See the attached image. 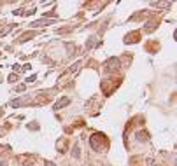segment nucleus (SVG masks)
Here are the masks:
<instances>
[{
	"label": "nucleus",
	"mask_w": 177,
	"mask_h": 166,
	"mask_svg": "<svg viewBox=\"0 0 177 166\" xmlns=\"http://www.w3.org/2000/svg\"><path fill=\"white\" fill-rule=\"evenodd\" d=\"M2 166H7V165H2Z\"/></svg>",
	"instance_id": "nucleus-5"
},
{
	"label": "nucleus",
	"mask_w": 177,
	"mask_h": 166,
	"mask_svg": "<svg viewBox=\"0 0 177 166\" xmlns=\"http://www.w3.org/2000/svg\"><path fill=\"white\" fill-rule=\"evenodd\" d=\"M46 166H54V165H53L51 161H47V163H46Z\"/></svg>",
	"instance_id": "nucleus-4"
},
{
	"label": "nucleus",
	"mask_w": 177,
	"mask_h": 166,
	"mask_svg": "<svg viewBox=\"0 0 177 166\" xmlns=\"http://www.w3.org/2000/svg\"><path fill=\"white\" fill-rule=\"evenodd\" d=\"M119 67V60H109L107 61V68L112 70V68H118Z\"/></svg>",
	"instance_id": "nucleus-2"
},
{
	"label": "nucleus",
	"mask_w": 177,
	"mask_h": 166,
	"mask_svg": "<svg viewBox=\"0 0 177 166\" xmlns=\"http://www.w3.org/2000/svg\"><path fill=\"white\" fill-rule=\"evenodd\" d=\"M68 103H70V98H61V100H60V102H58V103L54 105V109H56V110H60V109L67 107Z\"/></svg>",
	"instance_id": "nucleus-1"
},
{
	"label": "nucleus",
	"mask_w": 177,
	"mask_h": 166,
	"mask_svg": "<svg viewBox=\"0 0 177 166\" xmlns=\"http://www.w3.org/2000/svg\"><path fill=\"white\" fill-rule=\"evenodd\" d=\"M33 81H35V75H32V77H28V79H26V82H33Z\"/></svg>",
	"instance_id": "nucleus-3"
}]
</instances>
